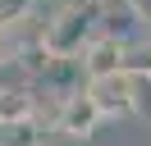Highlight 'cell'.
<instances>
[{"label": "cell", "instance_id": "5b68a950", "mask_svg": "<svg viewBox=\"0 0 151 146\" xmlns=\"http://www.w3.org/2000/svg\"><path fill=\"white\" fill-rule=\"evenodd\" d=\"M32 114V91L23 87H0V128L14 123V119H28Z\"/></svg>", "mask_w": 151, "mask_h": 146}, {"label": "cell", "instance_id": "8992f818", "mask_svg": "<svg viewBox=\"0 0 151 146\" xmlns=\"http://www.w3.org/2000/svg\"><path fill=\"white\" fill-rule=\"evenodd\" d=\"M0 146H41V123L32 114L5 123V128H0Z\"/></svg>", "mask_w": 151, "mask_h": 146}, {"label": "cell", "instance_id": "277c9868", "mask_svg": "<svg viewBox=\"0 0 151 146\" xmlns=\"http://www.w3.org/2000/svg\"><path fill=\"white\" fill-rule=\"evenodd\" d=\"M87 96L96 100L105 119H119V114H133V78L128 73H114V78H96L87 82Z\"/></svg>", "mask_w": 151, "mask_h": 146}, {"label": "cell", "instance_id": "30bf717a", "mask_svg": "<svg viewBox=\"0 0 151 146\" xmlns=\"http://www.w3.org/2000/svg\"><path fill=\"white\" fill-rule=\"evenodd\" d=\"M133 18H142V23H151V0H128Z\"/></svg>", "mask_w": 151, "mask_h": 146}, {"label": "cell", "instance_id": "8fae6325", "mask_svg": "<svg viewBox=\"0 0 151 146\" xmlns=\"http://www.w3.org/2000/svg\"><path fill=\"white\" fill-rule=\"evenodd\" d=\"M92 5H105V0H92Z\"/></svg>", "mask_w": 151, "mask_h": 146}, {"label": "cell", "instance_id": "3957f363", "mask_svg": "<svg viewBox=\"0 0 151 146\" xmlns=\"http://www.w3.org/2000/svg\"><path fill=\"white\" fill-rule=\"evenodd\" d=\"M101 110H96V100L87 96V87L83 91H69L64 96V110H60V128L55 132L60 137H73V142H92V132L101 128Z\"/></svg>", "mask_w": 151, "mask_h": 146}, {"label": "cell", "instance_id": "7a4b0ae2", "mask_svg": "<svg viewBox=\"0 0 151 146\" xmlns=\"http://www.w3.org/2000/svg\"><path fill=\"white\" fill-rule=\"evenodd\" d=\"M128 55H133V46L124 41V36H114V32L92 36V46L83 50V78H87V82H96V78L128 73Z\"/></svg>", "mask_w": 151, "mask_h": 146}, {"label": "cell", "instance_id": "9c48e42d", "mask_svg": "<svg viewBox=\"0 0 151 146\" xmlns=\"http://www.w3.org/2000/svg\"><path fill=\"white\" fill-rule=\"evenodd\" d=\"M19 59H23L19 32H5V27H0V69H9V64H19Z\"/></svg>", "mask_w": 151, "mask_h": 146}, {"label": "cell", "instance_id": "6da1fadb", "mask_svg": "<svg viewBox=\"0 0 151 146\" xmlns=\"http://www.w3.org/2000/svg\"><path fill=\"white\" fill-rule=\"evenodd\" d=\"M96 18H101V5H92V0H69V5L41 27L46 55H55V59L83 55L87 46H92V23H96Z\"/></svg>", "mask_w": 151, "mask_h": 146}, {"label": "cell", "instance_id": "52a82bcc", "mask_svg": "<svg viewBox=\"0 0 151 146\" xmlns=\"http://www.w3.org/2000/svg\"><path fill=\"white\" fill-rule=\"evenodd\" d=\"M37 14V0H0V27L5 32H19L23 23H32Z\"/></svg>", "mask_w": 151, "mask_h": 146}, {"label": "cell", "instance_id": "ba28073f", "mask_svg": "<svg viewBox=\"0 0 151 146\" xmlns=\"http://www.w3.org/2000/svg\"><path fill=\"white\" fill-rule=\"evenodd\" d=\"M133 78V114L151 119V69H128Z\"/></svg>", "mask_w": 151, "mask_h": 146}]
</instances>
